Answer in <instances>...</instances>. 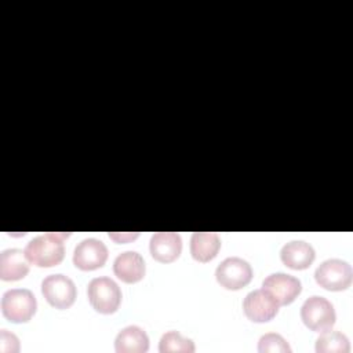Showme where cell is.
<instances>
[{
    "instance_id": "obj_1",
    "label": "cell",
    "mask_w": 353,
    "mask_h": 353,
    "mask_svg": "<svg viewBox=\"0 0 353 353\" xmlns=\"http://www.w3.org/2000/svg\"><path fill=\"white\" fill-rule=\"evenodd\" d=\"M69 233L51 232L33 237L25 247L28 261L39 268H51L62 262L65 255L63 240Z\"/></svg>"
},
{
    "instance_id": "obj_2",
    "label": "cell",
    "mask_w": 353,
    "mask_h": 353,
    "mask_svg": "<svg viewBox=\"0 0 353 353\" xmlns=\"http://www.w3.org/2000/svg\"><path fill=\"white\" fill-rule=\"evenodd\" d=\"M37 309L36 296L30 290L12 288L1 296V312L3 316L11 323H26L29 321Z\"/></svg>"
},
{
    "instance_id": "obj_3",
    "label": "cell",
    "mask_w": 353,
    "mask_h": 353,
    "mask_svg": "<svg viewBox=\"0 0 353 353\" xmlns=\"http://www.w3.org/2000/svg\"><path fill=\"white\" fill-rule=\"evenodd\" d=\"M87 296L91 306L102 313H114L121 302V291L114 280L110 277H95L88 283Z\"/></svg>"
},
{
    "instance_id": "obj_4",
    "label": "cell",
    "mask_w": 353,
    "mask_h": 353,
    "mask_svg": "<svg viewBox=\"0 0 353 353\" xmlns=\"http://www.w3.org/2000/svg\"><path fill=\"white\" fill-rule=\"evenodd\" d=\"M301 319L309 330L314 332H324L332 328L336 314L332 303L328 299L313 295L303 302L301 307Z\"/></svg>"
},
{
    "instance_id": "obj_5",
    "label": "cell",
    "mask_w": 353,
    "mask_h": 353,
    "mask_svg": "<svg viewBox=\"0 0 353 353\" xmlns=\"http://www.w3.org/2000/svg\"><path fill=\"white\" fill-rule=\"evenodd\" d=\"M314 279L320 287L328 291H343L352 284L353 270L346 261L327 259L317 266Z\"/></svg>"
},
{
    "instance_id": "obj_6",
    "label": "cell",
    "mask_w": 353,
    "mask_h": 353,
    "mask_svg": "<svg viewBox=\"0 0 353 353\" xmlns=\"http://www.w3.org/2000/svg\"><path fill=\"white\" fill-rule=\"evenodd\" d=\"M216 281L226 290H240L252 279L251 265L239 256L223 259L215 270Z\"/></svg>"
},
{
    "instance_id": "obj_7",
    "label": "cell",
    "mask_w": 353,
    "mask_h": 353,
    "mask_svg": "<svg viewBox=\"0 0 353 353\" xmlns=\"http://www.w3.org/2000/svg\"><path fill=\"white\" fill-rule=\"evenodd\" d=\"M41 292L47 302L57 309H68L76 299V285L65 274H50L41 281Z\"/></svg>"
},
{
    "instance_id": "obj_8",
    "label": "cell",
    "mask_w": 353,
    "mask_h": 353,
    "mask_svg": "<svg viewBox=\"0 0 353 353\" xmlns=\"http://www.w3.org/2000/svg\"><path fill=\"white\" fill-rule=\"evenodd\" d=\"M277 301L263 288L251 291L245 295L243 310L245 316L255 323H265L272 320L279 312Z\"/></svg>"
},
{
    "instance_id": "obj_9",
    "label": "cell",
    "mask_w": 353,
    "mask_h": 353,
    "mask_svg": "<svg viewBox=\"0 0 353 353\" xmlns=\"http://www.w3.org/2000/svg\"><path fill=\"white\" fill-rule=\"evenodd\" d=\"M108 259V248L98 239L81 240L73 252V263L80 270H95L102 268Z\"/></svg>"
},
{
    "instance_id": "obj_10",
    "label": "cell",
    "mask_w": 353,
    "mask_h": 353,
    "mask_svg": "<svg viewBox=\"0 0 353 353\" xmlns=\"http://www.w3.org/2000/svg\"><path fill=\"white\" fill-rule=\"evenodd\" d=\"M262 288L266 290L279 305H290L301 294L302 284L291 274L273 273L263 280Z\"/></svg>"
},
{
    "instance_id": "obj_11",
    "label": "cell",
    "mask_w": 353,
    "mask_h": 353,
    "mask_svg": "<svg viewBox=\"0 0 353 353\" xmlns=\"http://www.w3.org/2000/svg\"><path fill=\"white\" fill-rule=\"evenodd\" d=\"M150 254L161 263L174 262L182 251V239L175 232H157L150 239Z\"/></svg>"
},
{
    "instance_id": "obj_12",
    "label": "cell",
    "mask_w": 353,
    "mask_h": 353,
    "mask_svg": "<svg viewBox=\"0 0 353 353\" xmlns=\"http://www.w3.org/2000/svg\"><path fill=\"white\" fill-rule=\"evenodd\" d=\"M145 261L137 251H124L119 254L113 262L114 274L127 284L141 281L145 276Z\"/></svg>"
},
{
    "instance_id": "obj_13",
    "label": "cell",
    "mask_w": 353,
    "mask_h": 353,
    "mask_svg": "<svg viewBox=\"0 0 353 353\" xmlns=\"http://www.w3.org/2000/svg\"><path fill=\"white\" fill-rule=\"evenodd\" d=\"M29 273V261L25 251L8 248L0 254V279L4 281H17Z\"/></svg>"
},
{
    "instance_id": "obj_14",
    "label": "cell",
    "mask_w": 353,
    "mask_h": 353,
    "mask_svg": "<svg viewBox=\"0 0 353 353\" xmlns=\"http://www.w3.org/2000/svg\"><path fill=\"white\" fill-rule=\"evenodd\" d=\"M283 263L294 270L307 269L316 258L313 247L302 240H294L283 245L280 251Z\"/></svg>"
},
{
    "instance_id": "obj_15",
    "label": "cell",
    "mask_w": 353,
    "mask_h": 353,
    "mask_svg": "<svg viewBox=\"0 0 353 353\" xmlns=\"http://www.w3.org/2000/svg\"><path fill=\"white\" fill-rule=\"evenodd\" d=\"M149 349V336L138 325L124 327L114 339L117 353H145Z\"/></svg>"
},
{
    "instance_id": "obj_16",
    "label": "cell",
    "mask_w": 353,
    "mask_h": 353,
    "mask_svg": "<svg viewBox=\"0 0 353 353\" xmlns=\"http://www.w3.org/2000/svg\"><path fill=\"white\" fill-rule=\"evenodd\" d=\"M221 248L219 236L214 232H194L190 239V254L199 262L214 259Z\"/></svg>"
},
{
    "instance_id": "obj_17",
    "label": "cell",
    "mask_w": 353,
    "mask_h": 353,
    "mask_svg": "<svg viewBox=\"0 0 353 353\" xmlns=\"http://www.w3.org/2000/svg\"><path fill=\"white\" fill-rule=\"evenodd\" d=\"M317 353H349L350 343L345 334L327 330L316 341Z\"/></svg>"
},
{
    "instance_id": "obj_18",
    "label": "cell",
    "mask_w": 353,
    "mask_h": 353,
    "mask_svg": "<svg viewBox=\"0 0 353 353\" xmlns=\"http://www.w3.org/2000/svg\"><path fill=\"white\" fill-rule=\"evenodd\" d=\"M196 350L194 342L189 338L182 336L178 331H168L163 334L160 343H159V352L160 353H193Z\"/></svg>"
},
{
    "instance_id": "obj_19",
    "label": "cell",
    "mask_w": 353,
    "mask_h": 353,
    "mask_svg": "<svg viewBox=\"0 0 353 353\" xmlns=\"http://www.w3.org/2000/svg\"><path fill=\"white\" fill-rule=\"evenodd\" d=\"M258 352L261 353H291L288 342L276 332H269L261 336L258 342Z\"/></svg>"
},
{
    "instance_id": "obj_20",
    "label": "cell",
    "mask_w": 353,
    "mask_h": 353,
    "mask_svg": "<svg viewBox=\"0 0 353 353\" xmlns=\"http://www.w3.org/2000/svg\"><path fill=\"white\" fill-rule=\"evenodd\" d=\"M0 352L1 353H18L19 352V339L15 334L7 331L6 328L0 330Z\"/></svg>"
},
{
    "instance_id": "obj_21",
    "label": "cell",
    "mask_w": 353,
    "mask_h": 353,
    "mask_svg": "<svg viewBox=\"0 0 353 353\" xmlns=\"http://www.w3.org/2000/svg\"><path fill=\"white\" fill-rule=\"evenodd\" d=\"M139 236L138 232L135 233H109V237L113 239L116 243H128L130 240H134Z\"/></svg>"
}]
</instances>
